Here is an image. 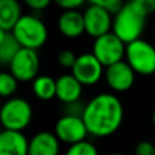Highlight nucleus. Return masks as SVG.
<instances>
[{"label": "nucleus", "instance_id": "f257e3e1", "mask_svg": "<svg viewBox=\"0 0 155 155\" xmlns=\"http://www.w3.org/2000/svg\"><path fill=\"white\" fill-rule=\"evenodd\" d=\"M82 118L87 127L88 135L95 137L110 136L123 124V102L112 93L97 94L84 106Z\"/></svg>", "mask_w": 155, "mask_h": 155}, {"label": "nucleus", "instance_id": "f03ea898", "mask_svg": "<svg viewBox=\"0 0 155 155\" xmlns=\"http://www.w3.org/2000/svg\"><path fill=\"white\" fill-rule=\"evenodd\" d=\"M155 12V0H131L113 16L112 31L124 44L140 40L147 16Z\"/></svg>", "mask_w": 155, "mask_h": 155}, {"label": "nucleus", "instance_id": "7ed1b4c3", "mask_svg": "<svg viewBox=\"0 0 155 155\" xmlns=\"http://www.w3.org/2000/svg\"><path fill=\"white\" fill-rule=\"evenodd\" d=\"M12 34L21 44L22 48L37 51L42 45H45L48 40V29L45 23L35 15H22L15 27L12 29Z\"/></svg>", "mask_w": 155, "mask_h": 155}, {"label": "nucleus", "instance_id": "20e7f679", "mask_svg": "<svg viewBox=\"0 0 155 155\" xmlns=\"http://www.w3.org/2000/svg\"><path fill=\"white\" fill-rule=\"evenodd\" d=\"M33 117L31 105L23 98H10L3 104L0 121L4 129L22 132L30 124Z\"/></svg>", "mask_w": 155, "mask_h": 155}, {"label": "nucleus", "instance_id": "39448f33", "mask_svg": "<svg viewBox=\"0 0 155 155\" xmlns=\"http://www.w3.org/2000/svg\"><path fill=\"white\" fill-rule=\"evenodd\" d=\"M127 63L140 75H151L155 72V46L146 40H136L127 44Z\"/></svg>", "mask_w": 155, "mask_h": 155}, {"label": "nucleus", "instance_id": "423d86ee", "mask_svg": "<svg viewBox=\"0 0 155 155\" xmlns=\"http://www.w3.org/2000/svg\"><path fill=\"white\" fill-rule=\"evenodd\" d=\"M127 44H124L113 31L95 38L91 53L101 61L104 67H110L125 57Z\"/></svg>", "mask_w": 155, "mask_h": 155}, {"label": "nucleus", "instance_id": "0eeeda50", "mask_svg": "<svg viewBox=\"0 0 155 155\" xmlns=\"http://www.w3.org/2000/svg\"><path fill=\"white\" fill-rule=\"evenodd\" d=\"M10 72L18 82H29L37 78L40 70V57L37 51L22 48L10 63Z\"/></svg>", "mask_w": 155, "mask_h": 155}, {"label": "nucleus", "instance_id": "6e6552de", "mask_svg": "<svg viewBox=\"0 0 155 155\" xmlns=\"http://www.w3.org/2000/svg\"><path fill=\"white\" fill-rule=\"evenodd\" d=\"M83 18H84L86 33L94 38L110 33V29L113 27L112 14H109L105 8L95 4L94 2H90L84 8Z\"/></svg>", "mask_w": 155, "mask_h": 155}, {"label": "nucleus", "instance_id": "1a4fd4ad", "mask_svg": "<svg viewBox=\"0 0 155 155\" xmlns=\"http://www.w3.org/2000/svg\"><path fill=\"white\" fill-rule=\"evenodd\" d=\"M54 135L63 143L72 146L76 143L84 142L88 135L87 127L82 117L63 114L54 125Z\"/></svg>", "mask_w": 155, "mask_h": 155}, {"label": "nucleus", "instance_id": "9d476101", "mask_svg": "<svg viewBox=\"0 0 155 155\" xmlns=\"http://www.w3.org/2000/svg\"><path fill=\"white\" fill-rule=\"evenodd\" d=\"M71 74L83 86H91L99 82L102 75H105V71L104 65L93 53H82L78 56Z\"/></svg>", "mask_w": 155, "mask_h": 155}, {"label": "nucleus", "instance_id": "9b49d317", "mask_svg": "<svg viewBox=\"0 0 155 155\" xmlns=\"http://www.w3.org/2000/svg\"><path fill=\"white\" fill-rule=\"evenodd\" d=\"M135 72L127 61H118L105 70V80L109 87L118 93L128 91L135 83Z\"/></svg>", "mask_w": 155, "mask_h": 155}, {"label": "nucleus", "instance_id": "f8f14e48", "mask_svg": "<svg viewBox=\"0 0 155 155\" xmlns=\"http://www.w3.org/2000/svg\"><path fill=\"white\" fill-rule=\"evenodd\" d=\"M83 84L72 74H63L56 79V98L64 105L78 102L82 95Z\"/></svg>", "mask_w": 155, "mask_h": 155}, {"label": "nucleus", "instance_id": "ddd939ff", "mask_svg": "<svg viewBox=\"0 0 155 155\" xmlns=\"http://www.w3.org/2000/svg\"><path fill=\"white\" fill-rule=\"evenodd\" d=\"M29 142L22 132L4 129L0 134V155H29Z\"/></svg>", "mask_w": 155, "mask_h": 155}, {"label": "nucleus", "instance_id": "4468645a", "mask_svg": "<svg viewBox=\"0 0 155 155\" xmlns=\"http://www.w3.org/2000/svg\"><path fill=\"white\" fill-rule=\"evenodd\" d=\"M60 140L52 132L41 131L29 142V155H59Z\"/></svg>", "mask_w": 155, "mask_h": 155}, {"label": "nucleus", "instance_id": "2eb2a0df", "mask_svg": "<svg viewBox=\"0 0 155 155\" xmlns=\"http://www.w3.org/2000/svg\"><path fill=\"white\" fill-rule=\"evenodd\" d=\"M57 26H59L60 33L68 38L80 37L83 33H86L83 12H80L79 10L63 11L61 15L59 16Z\"/></svg>", "mask_w": 155, "mask_h": 155}, {"label": "nucleus", "instance_id": "dca6fc26", "mask_svg": "<svg viewBox=\"0 0 155 155\" xmlns=\"http://www.w3.org/2000/svg\"><path fill=\"white\" fill-rule=\"evenodd\" d=\"M21 18V5L16 0H0V30L12 31Z\"/></svg>", "mask_w": 155, "mask_h": 155}, {"label": "nucleus", "instance_id": "f3484780", "mask_svg": "<svg viewBox=\"0 0 155 155\" xmlns=\"http://www.w3.org/2000/svg\"><path fill=\"white\" fill-rule=\"evenodd\" d=\"M22 49L21 44L12 34V31L0 30V61L4 65H10L12 59Z\"/></svg>", "mask_w": 155, "mask_h": 155}, {"label": "nucleus", "instance_id": "a211bd4d", "mask_svg": "<svg viewBox=\"0 0 155 155\" xmlns=\"http://www.w3.org/2000/svg\"><path fill=\"white\" fill-rule=\"evenodd\" d=\"M33 91L42 101H49L56 97V80L49 75H38L33 80Z\"/></svg>", "mask_w": 155, "mask_h": 155}, {"label": "nucleus", "instance_id": "6ab92c4d", "mask_svg": "<svg viewBox=\"0 0 155 155\" xmlns=\"http://www.w3.org/2000/svg\"><path fill=\"white\" fill-rule=\"evenodd\" d=\"M18 80L11 72L0 74V94L3 97H10L16 91Z\"/></svg>", "mask_w": 155, "mask_h": 155}, {"label": "nucleus", "instance_id": "aec40b11", "mask_svg": "<svg viewBox=\"0 0 155 155\" xmlns=\"http://www.w3.org/2000/svg\"><path fill=\"white\" fill-rule=\"evenodd\" d=\"M64 155H99V154H98L97 147L93 143L84 140V142L70 146Z\"/></svg>", "mask_w": 155, "mask_h": 155}, {"label": "nucleus", "instance_id": "412c9836", "mask_svg": "<svg viewBox=\"0 0 155 155\" xmlns=\"http://www.w3.org/2000/svg\"><path fill=\"white\" fill-rule=\"evenodd\" d=\"M93 2L95 3V4L101 5L102 8H105V10L109 14H112L113 16L117 15L124 8V5H125V3H123L121 0H93Z\"/></svg>", "mask_w": 155, "mask_h": 155}, {"label": "nucleus", "instance_id": "4be33fe9", "mask_svg": "<svg viewBox=\"0 0 155 155\" xmlns=\"http://www.w3.org/2000/svg\"><path fill=\"white\" fill-rule=\"evenodd\" d=\"M76 59H78V56L74 53L72 51H70V49H64V51H61L59 53V56H57V61H59V64L64 68H71V70H72Z\"/></svg>", "mask_w": 155, "mask_h": 155}, {"label": "nucleus", "instance_id": "5701e85b", "mask_svg": "<svg viewBox=\"0 0 155 155\" xmlns=\"http://www.w3.org/2000/svg\"><path fill=\"white\" fill-rule=\"evenodd\" d=\"M155 144L150 140H140L135 147V155H154Z\"/></svg>", "mask_w": 155, "mask_h": 155}, {"label": "nucleus", "instance_id": "b1692460", "mask_svg": "<svg viewBox=\"0 0 155 155\" xmlns=\"http://www.w3.org/2000/svg\"><path fill=\"white\" fill-rule=\"evenodd\" d=\"M84 106L86 105H82L80 104V101L74 102V104H68V105H65V107H64V114L82 117L83 112H84Z\"/></svg>", "mask_w": 155, "mask_h": 155}, {"label": "nucleus", "instance_id": "393cba45", "mask_svg": "<svg viewBox=\"0 0 155 155\" xmlns=\"http://www.w3.org/2000/svg\"><path fill=\"white\" fill-rule=\"evenodd\" d=\"M83 4H84L83 0H57V5H60L64 11L78 10V8L82 7Z\"/></svg>", "mask_w": 155, "mask_h": 155}, {"label": "nucleus", "instance_id": "a878e982", "mask_svg": "<svg viewBox=\"0 0 155 155\" xmlns=\"http://www.w3.org/2000/svg\"><path fill=\"white\" fill-rule=\"evenodd\" d=\"M49 0H26V4L33 10H44L49 5Z\"/></svg>", "mask_w": 155, "mask_h": 155}, {"label": "nucleus", "instance_id": "bb28decb", "mask_svg": "<svg viewBox=\"0 0 155 155\" xmlns=\"http://www.w3.org/2000/svg\"><path fill=\"white\" fill-rule=\"evenodd\" d=\"M106 155H128V154H124V153H109Z\"/></svg>", "mask_w": 155, "mask_h": 155}, {"label": "nucleus", "instance_id": "cd10ccee", "mask_svg": "<svg viewBox=\"0 0 155 155\" xmlns=\"http://www.w3.org/2000/svg\"><path fill=\"white\" fill-rule=\"evenodd\" d=\"M153 124H154V127H155V109H154V112H153Z\"/></svg>", "mask_w": 155, "mask_h": 155}, {"label": "nucleus", "instance_id": "c85d7f7f", "mask_svg": "<svg viewBox=\"0 0 155 155\" xmlns=\"http://www.w3.org/2000/svg\"><path fill=\"white\" fill-rule=\"evenodd\" d=\"M154 40H155V27H154Z\"/></svg>", "mask_w": 155, "mask_h": 155}, {"label": "nucleus", "instance_id": "c756f323", "mask_svg": "<svg viewBox=\"0 0 155 155\" xmlns=\"http://www.w3.org/2000/svg\"><path fill=\"white\" fill-rule=\"evenodd\" d=\"M154 155H155V153H154Z\"/></svg>", "mask_w": 155, "mask_h": 155}]
</instances>
